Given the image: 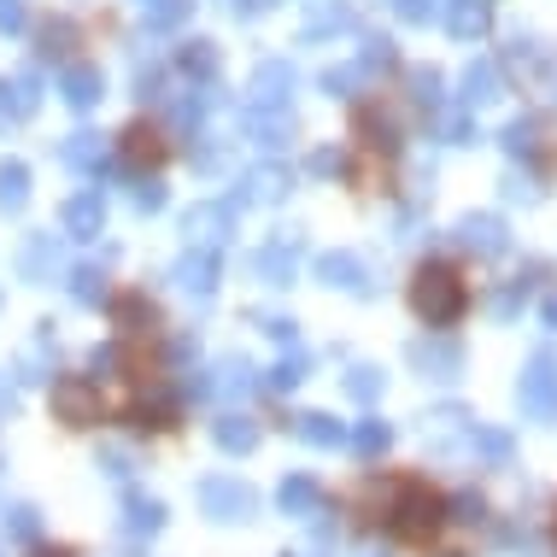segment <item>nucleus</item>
Here are the masks:
<instances>
[{"mask_svg":"<svg viewBox=\"0 0 557 557\" xmlns=\"http://www.w3.org/2000/svg\"><path fill=\"white\" fill-rule=\"evenodd\" d=\"M183 65H188V71H212L218 59H212V48H206V41H194V48L183 53Z\"/></svg>","mask_w":557,"mask_h":557,"instance_id":"b1692460","label":"nucleus"},{"mask_svg":"<svg viewBox=\"0 0 557 557\" xmlns=\"http://www.w3.org/2000/svg\"><path fill=\"white\" fill-rule=\"evenodd\" d=\"M411 364L429 375V382H458V370H463V352L451 341H417L411 346Z\"/></svg>","mask_w":557,"mask_h":557,"instance_id":"423d86ee","label":"nucleus"},{"mask_svg":"<svg viewBox=\"0 0 557 557\" xmlns=\"http://www.w3.org/2000/svg\"><path fill=\"white\" fill-rule=\"evenodd\" d=\"M194 230H200V247H218L223 230H230V212H223V206H200V212L188 218V235Z\"/></svg>","mask_w":557,"mask_h":557,"instance_id":"ddd939ff","label":"nucleus"},{"mask_svg":"<svg viewBox=\"0 0 557 557\" xmlns=\"http://www.w3.org/2000/svg\"><path fill=\"white\" fill-rule=\"evenodd\" d=\"M124 153H129L135 164H159L164 147H159V135H153V129H141V124H135V129L124 135Z\"/></svg>","mask_w":557,"mask_h":557,"instance_id":"a211bd4d","label":"nucleus"},{"mask_svg":"<svg viewBox=\"0 0 557 557\" xmlns=\"http://www.w3.org/2000/svg\"><path fill=\"white\" fill-rule=\"evenodd\" d=\"M458 522H481V499H475V493H463V499H458Z\"/></svg>","mask_w":557,"mask_h":557,"instance_id":"bb28decb","label":"nucleus"},{"mask_svg":"<svg viewBox=\"0 0 557 557\" xmlns=\"http://www.w3.org/2000/svg\"><path fill=\"white\" fill-rule=\"evenodd\" d=\"M299 382H306V358H282V364L276 370H270V387H282V394H288V387H299Z\"/></svg>","mask_w":557,"mask_h":557,"instance_id":"4be33fe9","label":"nucleus"},{"mask_svg":"<svg viewBox=\"0 0 557 557\" xmlns=\"http://www.w3.org/2000/svg\"><path fill=\"white\" fill-rule=\"evenodd\" d=\"M346 394H352L358 405H375V399H382V370H370V364H358L352 375H346Z\"/></svg>","mask_w":557,"mask_h":557,"instance_id":"dca6fc26","label":"nucleus"},{"mask_svg":"<svg viewBox=\"0 0 557 557\" xmlns=\"http://www.w3.org/2000/svg\"><path fill=\"white\" fill-rule=\"evenodd\" d=\"M200 505H206V517H212V522H252V510H259L252 487H240L235 475L200 481Z\"/></svg>","mask_w":557,"mask_h":557,"instance_id":"39448f33","label":"nucleus"},{"mask_svg":"<svg viewBox=\"0 0 557 557\" xmlns=\"http://www.w3.org/2000/svg\"><path fill=\"white\" fill-rule=\"evenodd\" d=\"M470 441L487 451L493 463H505V458H510V434H499V429H475V423H470Z\"/></svg>","mask_w":557,"mask_h":557,"instance_id":"412c9836","label":"nucleus"},{"mask_svg":"<svg viewBox=\"0 0 557 557\" xmlns=\"http://www.w3.org/2000/svg\"><path fill=\"white\" fill-rule=\"evenodd\" d=\"M446 522V499L429 487V481H399L394 487V505H387V529H394V540H405V546H429L434 534H441Z\"/></svg>","mask_w":557,"mask_h":557,"instance_id":"f257e3e1","label":"nucleus"},{"mask_svg":"<svg viewBox=\"0 0 557 557\" xmlns=\"http://www.w3.org/2000/svg\"><path fill=\"white\" fill-rule=\"evenodd\" d=\"M546 318H552V323H557V299H552V306H546Z\"/></svg>","mask_w":557,"mask_h":557,"instance_id":"c85d7f7f","label":"nucleus"},{"mask_svg":"<svg viewBox=\"0 0 557 557\" xmlns=\"http://www.w3.org/2000/svg\"><path fill=\"white\" fill-rule=\"evenodd\" d=\"M112 318H117V329H124V335H147V329L159 323V311L147 306L141 294H124V299H117V306H112Z\"/></svg>","mask_w":557,"mask_h":557,"instance_id":"9d476101","label":"nucleus"},{"mask_svg":"<svg viewBox=\"0 0 557 557\" xmlns=\"http://www.w3.org/2000/svg\"><path fill=\"white\" fill-rule=\"evenodd\" d=\"M53 417L71 429H95L100 417H107V399H100V387L88 382V375H59L53 382Z\"/></svg>","mask_w":557,"mask_h":557,"instance_id":"7ed1b4c3","label":"nucleus"},{"mask_svg":"<svg viewBox=\"0 0 557 557\" xmlns=\"http://www.w3.org/2000/svg\"><path fill=\"white\" fill-rule=\"evenodd\" d=\"M176 282H183L188 294H200V299H206V294H212V264H206V259H188L183 270H176Z\"/></svg>","mask_w":557,"mask_h":557,"instance_id":"6ab92c4d","label":"nucleus"},{"mask_svg":"<svg viewBox=\"0 0 557 557\" xmlns=\"http://www.w3.org/2000/svg\"><path fill=\"white\" fill-rule=\"evenodd\" d=\"M352 446H358V458H382V451L394 446V429H387L382 417H370V423L352 429Z\"/></svg>","mask_w":557,"mask_h":557,"instance_id":"f8f14e48","label":"nucleus"},{"mask_svg":"<svg viewBox=\"0 0 557 557\" xmlns=\"http://www.w3.org/2000/svg\"><path fill=\"white\" fill-rule=\"evenodd\" d=\"M299 441H311V446H341V423H335V417H323V411H311V417H299Z\"/></svg>","mask_w":557,"mask_h":557,"instance_id":"2eb2a0df","label":"nucleus"},{"mask_svg":"<svg viewBox=\"0 0 557 557\" xmlns=\"http://www.w3.org/2000/svg\"><path fill=\"white\" fill-rule=\"evenodd\" d=\"M183 12H188V0H159V7L147 12V24H176Z\"/></svg>","mask_w":557,"mask_h":557,"instance_id":"5701e85b","label":"nucleus"},{"mask_svg":"<svg viewBox=\"0 0 557 557\" xmlns=\"http://www.w3.org/2000/svg\"><path fill=\"white\" fill-rule=\"evenodd\" d=\"M470 100H493V71H470Z\"/></svg>","mask_w":557,"mask_h":557,"instance_id":"393cba45","label":"nucleus"},{"mask_svg":"<svg viewBox=\"0 0 557 557\" xmlns=\"http://www.w3.org/2000/svg\"><path fill=\"white\" fill-rule=\"evenodd\" d=\"M212 434H218V446H223V451H252V446H259V423H252V417H235V411L223 417Z\"/></svg>","mask_w":557,"mask_h":557,"instance_id":"9b49d317","label":"nucleus"},{"mask_svg":"<svg viewBox=\"0 0 557 557\" xmlns=\"http://www.w3.org/2000/svg\"><path fill=\"white\" fill-rule=\"evenodd\" d=\"M463 306H470V288L458 282V270H451V264H423V270H417V282H411V311H417L423 323L446 329V323L463 318Z\"/></svg>","mask_w":557,"mask_h":557,"instance_id":"f03ea898","label":"nucleus"},{"mask_svg":"<svg viewBox=\"0 0 557 557\" xmlns=\"http://www.w3.org/2000/svg\"><path fill=\"white\" fill-rule=\"evenodd\" d=\"M218 375H223V382H218L223 394H252V364H247V358H230Z\"/></svg>","mask_w":557,"mask_h":557,"instance_id":"aec40b11","label":"nucleus"},{"mask_svg":"<svg viewBox=\"0 0 557 557\" xmlns=\"http://www.w3.org/2000/svg\"><path fill=\"white\" fill-rule=\"evenodd\" d=\"M124 529L153 540V534L164 529V505L153 499V493H129V499H124Z\"/></svg>","mask_w":557,"mask_h":557,"instance_id":"0eeeda50","label":"nucleus"},{"mask_svg":"<svg viewBox=\"0 0 557 557\" xmlns=\"http://www.w3.org/2000/svg\"><path fill=\"white\" fill-rule=\"evenodd\" d=\"M463 240H470V247H481V252H499L505 247V230L493 218H470L463 223Z\"/></svg>","mask_w":557,"mask_h":557,"instance_id":"f3484780","label":"nucleus"},{"mask_svg":"<svg viewBox=\"0 0 557 557\" xmlns=\"http://www.w3.org/2000/svg\"><path fill=\"white\" fill-rule=\"evenodd\" d=\"M29 557H77V552H71V546H36Z\"/></svg>","mask_w":557,"mask_h":557,"instance_id":"cd10ccee","label":"nucleus"},{"mask_svg":"<svg viewBox=\"0 0 557 557\" xmlns=\"http://www.w3.org/2000/svg\"><path fill=\"white\" fill-rule=\"evenodd\" d=\"M323 276L335 282V288L364 294V270H358V259H346V252H329V259H323Z\"/></svg>","mask_w":557,"mask_h":557,"instance_id":"4468645a","label":"nucleus"},{"mask_svg":"<svg viewBox=\"0 0 557 557\" xmlns=\"http://www.w3.org/2000/svg\"><path fill=\"white\" fill-rule=\"evenodd\" d=\"M276 505L288 510V517H318L323 493H318V481H311V475H288V481H282V493H276Z\"/></svg>","mask_w":557,"mask_h":557,"instance_id":"6e6552de","label":"nucleus"},{"mask_svg":"<svg viewBox=\"0 0 557 557\" xmlns=\"http://www.w3.org/2000/svg\"><path fill=\"white\" fill-rule=\"evenodd\" d=\"M517 399L529 417H540V423H557V358L552 352H534V364L522 370Z\"/></svg>","mask_w":557,"mask_h":557,"instance_id":"20e7f679","label":"nucleus"},{"mask_svg":"<svg viewBox=\"0 0 557 557\" xmlns=\"http://www.w3.org/2000/svg\"><path fill=\"white\" fill-rule=\"evenodd\" d=\"M124 417H129V429H141V434H164V429H176V405H171V399H135Z\"/></svg>","mask_w":557,"mask_h":557,"instance_id":"1a4fd4ad","label":"nucleus"},{"mask_svg":"<svg viewBox=\"0 0 557 557\" xmlns=\"http://www.w3.org/2000/svg\"><path fill=\"white\" fill-rule=\"evenodd\" d=\"M276 188H282V176H276V171H259V176H252V194H259V200H270Z\"/></svg>","mask_w":557,"mask_h":557,"instance_id":"a878e982","label":"nucleus"}]
</instances>
